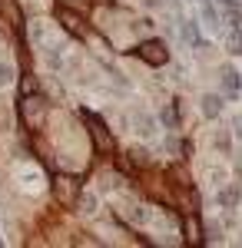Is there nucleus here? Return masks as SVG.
<instances>
[{"instance_id":"f257e3e1","label":"nucleus","mask_w":242,"mask_h":248,"mask_svg":"<svg viewBox=\"0 0 242 248\" xmlns=\"http://www.w3.org/2000/svg\"><path fill=\"white\" fill-rule=\"evenodd\" d=\"M20 113H23V119H27L34 129H40V126H43V116H47V103L27 93V96H23V103H20Z\"/></svg>"},{"instance_id":"f03ea898","label":"nucleus","mask_w":242,"mask_h":248,"mask_svg":"<svg viewBox=\"0 0 242 248\" xmlns=\"http://www.w3.org/2000/svg\"><path fill=\"white\" fill-rule=\"evenodd\" d=\"M139 60H146L149 66H163L169 60L166 43H159V40H143V43H139Z\"/></svg>"},{"instance_id":"7ed1b4c3","label":"nucleus","mask_w":242,"mask_h":248,"mask_svg":"<svg viewBox=\"0 0 242 248\" xmlns=\"http://www.w3.org/2000/svg\"><path fill=\"white\" fill-rule=\"evenodd\" d=\"M83 123H86V126H90V133H93L96 149H100V153H110V149H113V136L106 133V126H103L93 113H86V109H83Z\"/></svg>"},{"instance_id":"20e7f679","label":"nucleus","mask_w":242,"mask_h":248,"mask_svg":"<svg viewBox=\"0 0 242 248\" xmlns=\"http://www.w3.org/2000/svg\"><path fill=\"white\" fill-rule=\"evenodd\" d=\"M53 192H56V199H60L63 205H70V202L76 199V182L67 179V175H60V179L53 182Z\"/></svg>"},{"instance_id":"39448f33","label":"nucleus","mask_w":242,"mask_h":248,"mask_svg":"<svg viewBox=\"0 0 242 248\" xmlns=\"http://www.w3.org/2000/svg\"><path fill=\"white\" fill-rule=\"evenodd\" d=\"M56 17H60V23H63V27L70 30V33H76V37L83 33V20L76 17L73 10H67V7H60V14H56Z\"/></svg>"},{"instance_id":"423d86ee","label":"nucleus","mask_w":242,"mask_h":248,"mask_svg":"<svg viewBox=\"0 0 242 248\" xmlns=\"http://www.w3.org/2000/svg\"><path fill=\"white\" fill-rule=\"evenodd\" d=\"M223 86L229 93H239V73H236L232 66H223Z\"/></svg>"},{"instance_id":"0eeeda50","label":"nucleus","mask_w":242,"mask_h":248,"mask_svg":"<svg viewBox=\"0 0 242 248\" xmlns=\"http://www.w3.org/2000/svg\"><path fill=\"white\" fill-rule=\"evenodd\" d=\"M219 109H223L219 96H203V113L209 116V119H216V116H219Z\"/></svg>"},{"instance_id":"6e6552de","label":"nucleus","mask_w":242,"mask_h":248,"mask_svg":"<svg viewBox=\"0 0 242 248\" xmlns=\"http://www.w3.org/2000/svg\"><path fill=\"white\" fill-rule=\"evenodd\" d=\"M163 123H166V129H176V126H179V109H176V103H169L166 109H163Z\"/></svg>"},{"instance_id":"1a4fd4ad","label":"nucleus","mask_w":242,"mask_h":248,"mask_svg":"<svg viewBox=\"0 0 242 248\" xmlns=\"http://www.w3.org/2000/svg\"><path fill=\"white\" fill-rule=\"evenodd\" d=\"M236 202H239V189H223V192H219V205L232 209Z\"/></svg>"},{"instance_id":"9d476101","label":"nucleus","mask_w":242,"mask_h":248,"mask_svg":"<svg viewBox=\"0 0 242 248\" xmlns=\"http://www.w3.org/2000/svg\"><path fill=\"white\" fill-rule=\"evenodd\" d=\"M186 238H189V242H196V245L203 242V229H199L196 218H189V222H186Z\"/></svg>"},{"instance_id":"9b49d317","label":"nucleus","mask_w":242,"mask_h":248,"mask_svg":"<svg viewBox=\"0 0 242 248\" xmlns=\"http://www.w3.org/2000/svg\"><path fill=\"white\" fill-rule=\"evenodd\" d=\"M225 46H229V53H242V30H232L229 40H225Z\"/></svg>"},{"instance_id":"f8f14e48","label":"nucleus","mask_w":242,"mask_h":248,"mask_svg":"<svg viewBox=\"0 0 242 248\" xmlns=\"http://www.w3.org/2000/svg\"><path fill=\"white\" fill-rule=\"evenodd\" d=\"M183 40L186 43H199V27L196 23H183Z\"/></svg>"},{"instance_id":"ddd939ff","label":"nucleus","mask_w":242,"mask_h":248,"mask_svg":"<svg viewBox=\"0 0 242 248\" xmlns=\"http://www.w3.org/2000/svg\"><path fill=\"white\" fill-rule=\"evenodd\" d=\"M3 14H10V20H14V27H20V10L14 0H3Z\"/></svg>"},{"instance_id":"4468645a","label":"nucleus","mask_w":242,"mask_h":248,"mask_svg":"<svg viewBox=\"0 0 242 248\" xmlns=\"http://www.w3.org/2000/svg\"><path fill=\"white\" fill-rule=\"evenodd\" d=\"M130 159L136 162V166H146V162H149V153H146V149H133Z\"/></svg>"},{"instance_id":"2eb2a0df","label":"nucleus","mask_w":242,"mask_h":248,"mask_svg":"<svg viewBox=\"0 0 242 248\" xmlns=\"http://www.w3.org/2000/svg\"><path fill=\"white\" fill-rule=\"evenodd\" d=\"M10 79H14V70L10 66H0V86H7Z\"/></svg>"},{"instance_id":"dca6fc26","label":"nucleus","mask_w":242,"mask_h":248,"mask_svg":"<svg viewBox=\"0 0 242 248\" xmlns=\"http://www.w3.org/2000/svg\"><path fill=\"white\" fill-rule=\"evenodd\" d=\"M83 212H96V199L93 195H83Z\"/></svg>"},{"instance_id":"f3484780","label":"nucleus","mask_w":242,"mask_h":248,"mask_svg":"<svg viewBox=\"0 0 242 248\" xmlns=\"http://www.w3.org/2000/svg\"><path fill=\"white\" fill-rule=\"evenodd\" d=\"M223 10H239V0H219Z\"/></svg>"}]
</instances>
